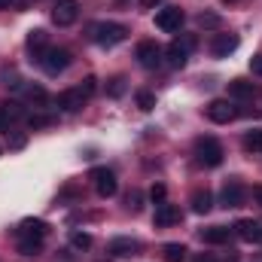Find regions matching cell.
I'll return each mask as SVG.
<instances>
[{
    "label": "cell",
    "instance_id": "cell-17",
    "mask_svg": "<svg viewBox=\"0 0 262 262\" xmlns=\"http://www.w3.org/2000/svg\"><path fill=\"white\" fill-rule=\"evenodd\" d=\"M113 256H137L140 253V241H134V238H113L110 241V247H107Z\"/></svg>",
    "mask_w": 262,
    "mask_h": 262
},
{
    "label": "cell",
    "instance_id": "cell-3",
    "mask_svg": "<svg viewBox=\"0 0 262 262\" xmlns=\"http://www.w3.org/2000/svg\"><path fill=\"white\" fill-rule=\"evenodd\" d=\"M195 156H198V162L207 165V168L223 165V146H220V140H213V137H198L195 140Z\"/></svg>",
    "mask_w": 262,
    "mask_h": 262
},
{
    "label": "cell",
    "instance_id": "cell-6",
    "mask_svg": "<svg viewBox=\"0 0 262 262\" xmlns=\"http://www.w3.org/2000/svg\"><path fill=\"white\" fill-rule=\"evenodd\" d=\"M89 177L95 180V189H98V195H101V198H113V195H116L119 183H116V174H113L110 168H95Z\"/></svg>",
    "mask_w": 262,
    "mask_h": 262
},
{
    "label": "cell",
    "instance_id": "cell-14",
    "mask_svg": "<svg viewBox=\"0 0 262 262\" xmlns=\"http://www.w3.org/2000/svg\"><path fill=\"white\" fill-rule=\"evenodd\" d=\"M238 34H216L213 37V43H210V52L216 55V58H229L235 49H238Z\"/></svg>",
    "mask_w": 262,
    "mask_h": 262
},
{
    "label": "cell",
    "instance_id": "cell-5",
    "mask_svg": "<svg viewBox=\"0 0 262 262\" xmlns=\"http://www.w3.org/2000/svg\"><path fill=\"white\" fill-rule=\"evenodd\" d=\"M180 25H183V9L180 6H162L156 12V28L159 31L174 34V31H180Z\"/></svg>",
    "mask_w": 262,
    "mask_h": 262
},
{
    "label": "cell",
    "instance_id": "cell-2",
    "mask_svg": "<svg viewBox=\"0 0 262 262\" xmlns=\"http://www.w3.org/2000/svg\"><path fill=\"white\" fill-rule=\"evenodd\" d=\"M37 64L43 67L49 76H55V73H61V70L70 64V52L61 49V46H46V49L37 55Z\"/></svg>",
    "mask_w": 262,
    "mask_h": 262
},
{
    "label": "cell",
    "instance_id": "cell-21",
    "mask_svg": "<svg viewBox=\"0 0 262 262\" xmlns=\"http://www.w3.org/2000/svg\"><path fill=\"white\" fill-rule=\"evenodd\" d=\"M28 49H31V52H34V58H37V55L46 49V31H40V28H37V31H31V34H28Z\"/></svg>",
    "mask_w": 262,
    "mask_h": 262
},
{
    "label": "cell",
    "instance_id": "cell-34",
    "mask_svg": "<svg viewBox=\"0 0 262 262\" xmlns=\"http://www.w3.org/2000/svg\"><path fill=\"white\" fill-rule=\"evenodd\" d=\"M79 89H82V92H85V95H89V98H92V92H95V89H98V79H95V76H89V79H85V82H82V85H79Z\"/></svg>",
    "mask_w": 262,
    "mask_h": 262
},
{
    "label": "cell",
    "instance_id": "cell-8",
    "mask_svg": "<svg viewBox=\"0 0 262 262\" xmlns=\"http://www.w3.org/2000/svg\"><path fill=\"white\" fill-rule=\"evenodd\" d=\"M235 116H238V110H235L229 101H210V104H207V119L216 122V125H229Z\"/></svg>",
    "mask_w": 262,
    "mask_h": 262
},
{
    "label": "cell",
    "instance_id": "cell-39",
    "mask_svg": "<svg viewBox=\"0 0 262 262\" xmlns=\"http://www.w3.org/2000/svg\"><path fill=\"white\" fill-rule=\"evenodd\" d=\"M140 3H143V6H156L159 0H140Z\"/></svg>",
    "mask_w": 262,
    "mask_h": 262
},
{
    "label": "cell",
    "instance_id": "cell-30",
    "mask_svg": "<svg viewBox=\"0 0 262 262\" xmlns=\"http://www.w3.org/2000/svg\"><path fill=\"white\" fill-rule=\"evenodd\" d=\"M165 195H168V192H165V186H162V183H156V186L149 189V198H152V204H162V201H165Z\"/></svg>",
    "mask_w": 262,
    "mask_h": 262
},
{
    "label": "cell",
    "instance_id": "cell-11",
    "mask_svg": "<svg viewBox=\"0 0 262 262\" xmlns=\"http://www.w3.org/2000/svg\"><path fill=\"white\" fill-rule=\"evenodd\" d=\"M235 235L247 244H262V223L259 220H238L235 223Z\"/></svg>",
    "mask_w": 262,
    "mask_h": 262
},
{
    "label": "cell",
    "instance_id": "cell-25",
    "mask_svg": "<svg viewBox=\"0 0 262 262\" xmlns=\"http://www.w3.org/2000/svg\"><path fill=\"white\" fill-rule=\"evenodd\" d=\"M125 89H128L125 76H113V79H107V95H110V98H122Z\"/></svg>",
    "mask_w": 262,
    "mask_h": 262
},
{
    "label": "cell",
    "instance_id": "cell-4",
    "mask_svg": "<svg viewBox=\"0 0 262 262\" xmlns=\"http://www.w3.org/2000/svg\"><path fill=\"white\" fill-rule=\"evenodd\" d=\"M162 58H165V49H162L156 40H143V43H137V61H140V67L156 70V67L162 64Z\"/></svg>",
    "mask_w": 262,
    "mask_h": 262
},
{
    "label": "cell",
    "instance_id": "cell-26",
    "mask_svg": "<svg viewBox=\"0 0 262 262\" xmlns=\"http://www.w3.org/2000/svg\"><path fill=\"white\" fill-rule=\"evenodd\" d=\"M25 122H28V128L31 131H37V128H49V125H55L58 119H55V116H40V113H34V116H28Z\"/></svg>",
    "mask_w": 262,
    "mask_h": 262
},
{
    "label": "cell",
    "instance_id": "cell-10",
    "mask_svg": "<svg viewBox=\"0 0 262 262\" xmlns=\"http://www.w3.org/2000/svg\"><path fill=\"white\" fill-rule=\"evenodd\" d=\"M21 119H28V116H25V107H21L18 101L0 104V131H9L15 122H21Z\"/></svg>",
    "mask_w": 262,
    "mask_h": 262
},
{
    "label": "cell",
    "instance_id": "cell-18",
    "mask_svg": "<svg viewBox=\"0 0 262 262\" xmlns=\"http://www.w3.org/2000/svg\"><path fill=\"white\" fill-rule=\"evenodd\" d=\"M165 58H168V64H171V67H177V70H180V67H186V61H189V49H186L180 40H174V43L165 49Z\"/></svg>",
    "mask_w": 262,
    "mask_h": 262
},
{
    "label": "cell",
    "instance_id": "cell-12",
    "mask_svg": "<svg viewBox=\"0 0 262 262\" xmlns=\"http://www.w3.org/2000/svg\"><path fill=\"white\" fill-rule=\"evenodd\" d=\"M89 101V95L82 92V89H64L58 98H55V104H58V110H64V113H73V110H79L82 104Z\"/></svg>",
    "mask_w": 262,
    "mask_h": 262
},
{
    "label": "cell",
    "instance_id": "cell-35",
    "mask_svg": "<svg viewBox=\"0 0 262 262\" xmlns=\"http://www.w3.org/2000/svg\"><path fill=\"white\" fill-rule=\"evenodd\" d=\"M250 70H253L256 76H262V52H259V55H253V58H250Z\"/></svg>",
    "mask_w": 262,
    "mask_h": 262
},
{
    "label": "cell",
    "instance_id": "cell-32",
    "mask_svg": "<svg viewBox=\"0 0 262 262\" xmlns=\"http://www.w3.org/2000/svg\"><path fill=\"white\" fill-rule=\"evenodd\" d=\"M28 143V134H9V149H21Z\"/></svg>",
    "mask_w": 262,
    "mask_h": 262
},
{
    "label": "cell",
    "instance_id": "cell-31",
    "mask_svg": "<svg viewBox=\"0 0 262 262\" xmlns=\"http://www.w3.org/2000/svg\"><path fill=\"white\" fill-rule=\"evenodd\" d=\"M201 28H220V15H198Z\"/></svg>",
    "mask_w": 262,
    "mask_h": 262
},
{
    "label": "cell",
    "instance_id": "cell-22",
    "mask_svg": "<svg viewBox=\"0 0 262 262\" xmlns=\"http://www.w3.org/2000/svg\"><path fill=\"white\" fill-rule=\"evenodd\" d=\"M25 98H28L31 104H37V107L49 104V95H46V89H43V85H25Z\"/></svg>",
    "mask_w": 262,
    "mask_h": 262
},
{
    "label": "cell",
    "instance_id": "cell-20",
    "mask_svg": "<svg viewBox=\"0 0 262 262\" xmlns=\"http://www.w3.org/2000/svg\"><path fill=\"white\" fill-rule=\"evenodd\" d=\"M189 204H192V210H195V213H207V210L213 207V195H210L207 189H195L192 198H189Z\"/></svg>",
    "mask_w": 262,
    "mask_h": 262
},
{
    "label": "cell",
    "instance_id": "cell-40",
    "mask_svg": "<svg viewBox=\"0 0 262 262\" xmlns=\"http://www.w3.org/2000/svg\"><path fill=\"white\" fill-rule=\"evenodd\" d=\"M223 3H238V0H223Z\"/></svg>",
    "mask_w": 262,
    "mask_h": 262
},
{
    "label": "cell",
    "instance_id": "cell-9",
    "mask_svg": "<svg viewBox=\"0 0 262 262\" xmlns=\"http://www.w3.org/2000/svg\"><path fill=\"white\" fill-rule=\"evenodd\" d=\"M180 207L177 204H171V201H162V204H156V216H152V223L159 226V229H168V226H177L180 223Z\"/></svg>",
    "mask_w": 262,
    "mask_h": 262
},
{
    "label": "cell",
    "instance_id": "cell-24",
    "mask_svg": "<svg viewBox=\"0 0 262 262\" xmlns=\"http://www.w3.org/2000/svg\"><path fill=\"white\" fill-rule=\"evenodd\" d=\"M162 256H165V262H183L186 259V247L183 244H165Z\"/></svg>",
    "mask_w": 262,
    "mask_h": 262
},
{
    "label": "cell",
    "instance_id": "cell-33",
    "mask_svg": "<svg viewBox=\"0 0 262 262\" xmlns=\"http://www.w3.org/2000/svg\"><path fill=\"white\" fill-rule=\"evenodd\" d=\"M128 207H131V210H134V213H137V210L143 207V195H140L137 189H134V192H131V195H128Z\"/></svg>",
    "mask_w": 262,
    "mask_h": 262
},
{
    "label": "cell",
    "instance_id": "cell-38",
    "mask_svg": "<svg viewBox=\"0 0 262 262\" xmlns=\"http://www.w3.org/2000/svg\"><path fill=\"white\" fill-rule=\"evenodd\" d=\"M15 0H0V9H6V6H12Z\"/></svg>",
    "mask_w": 262,
    "mask_h": 262
},
{
    "label": "cell",
    "instance_id": "cell-16",
    "mask_svg": "<svg viewBox=\"0 0 262 262\" xmlns=\"http://www.w3.org/2000/svg\"><path fill=\"white\" fill-rule=\"evenodd\" d=\"M232 235H235V229H229V226H207V229H201V241L204 244H229Z\"/></svg>",
    "mask_w": 262,
    "mask_h": 262
},
{
    "label": "cell",
    "instance_id": "cell-7",
    "mask_svg": "<svg viewBox=\"0 0 262 262\" xmlns=\"http://www.w3.org/2000/svg\"><path fill=\"white\" fill-rule=\"evenodd\" d=\"M76 15H79V3H76V0H58V3L52 6V21H55L58 28L73 25Z\"/></svg>",
    "mask_w": 262,
    "mask_h": 262
},
{
    "label": "cell",
    "instance_id": "cell-36",
    "mask_svg": "<svg viewBox=\"0 0 262 262\" xmlns=\"http://www.w3.org/2000/svg\"><path fill=\"white\" fill-rule=\"evenodd\" d=\"M253 198H256V204L262 207V186H256V189H253Z\"/></svg>",
    "mask_w": 262,
    "mask_h": 262
},
{
    "label": "cell",
    "instance_id": "cell-15",
    "mask_svg": "<svg viewBox=\"0 0 262 262\" xmlns=\"http://www.w3.org/2000/svg\"><path fill=\"white\" fill-rule=\"evenodd\" d=\"M229 95L238 98V101H256L259 98V85L250 82V79H232L229 82Z\"/></svg>",
    "mask_w": 262,
    "mask_h": 262
},
{
    "label": "cell",
    "instance_id": "cell-13",
    "mask_svg": "<svg viewBox=\"0 0 262 262\" xmlns=\"http://www.w3.org/2000/svg\"><path fill=\"white\" fill-rule=\"evenodd\" d=\"M244 198H247V189H244L238 180H229V183L223 186V192H220L223 207H241V204H244Z\"/></svg>",
    "mask_w": 262,
    "mask_h": 262
},
{
    "label": "cell",
    "instance_id": "cell-19",
    "mask_svg": "<svg viewBox=\"0 0 262 262\" xmlns=\"http://www.w3.org/2000/svg\"><path fill=\"white\" fill-rule=\"evenodd\" d=\"M46 232H49V223H43V220H21V226H18L21 238H46Z\"/></svg>",
    "mask_w": 262,
    "mask_h": 262
},
{
    "label": "cell",
    "instance_id": "cell-1",
    "mask_svg": "<svg viewBox=\"0 0 262 262\" xmlns=\"http://www.w3.org/2000/svg\"><path fill=\"white\" fill-rule=\"evenodd\" d=\"M89 37L98 43V46H116L128 37V28L125 25H116V21H95L89 28Z\"/></svg>",
    "mask_w": 262,
    "mask_h": 262
},
{
    "label": "cell",
    "instance_id": "cell-29",
    "mask_svg": "<svg viewBox=\"0 0 262 262\" xmlns=\"http://www.w3.org/2000/svg\"><path fill=\"white\" fill-rule=\"evenodd\" d=\"M70 244H73L76 250H89V247H92V235H89V232H73V235H70Z\"/></svg>",
    "mask_w": 262,
    "mask_h": 262
},
{
    "label": "cell",
    "instance_id": "cell-37",
    "mask_svg": "<svg viewBox=\"0 0 262 262\" xmlns=\"http://www.w3.org/2000/svg\"><path fill=\"white\" fill-rule=\"evenodd\" d=\"M195 262H216V259H213V256H210V253H204V256H198Z\"/></svg>",
    "mask_w": 262,
    "mask_h": 262
},
{
    "label": "cell",
    "instance_id": "cell-23",
    "mask_svg": "<svg viewBox=\"0 0 262 262\" xmlns=\"http://www.w3.org/2000/svg\"><path fill=\"white\" fill-rule=\"evenodd\" d=\"M43 250V238H21L18 241V253L21 256H37Z\"/></svg>",
    "mask_w": 262,
    "mask_h": 262
},
{
    "label": "cell",
    "instance_id": "cell-27",
    "mask_svg": "<svg viewBox=\"0 0 262 262\" xmlns=\"http://www.w3.org/2000/svg\"><path fill=\"white\" fill-rule=\"evenodd\" d=\"M244 146L250 152H262V128H253L247 137H244Z\"/></svg>",
    "mask_w": 262,
    "mask_h": 262
},
{
    "label": "cell",
    "instance_id": "cell-28",
    "mask_svg": "<svg viewBox=\"0 0 262 262\" xmlns=\"http://www.w3.org/2000/svg\"><path fill=\"white\" fill-rule=\"evenodd\" d=\"M134 101H137V107H140V110H152V107H156V95H152V92H146V89H140V92L134 95Z\"/></svg>",
    "mask_w": 262,
    "mask_h": 262
}]
</instances>
